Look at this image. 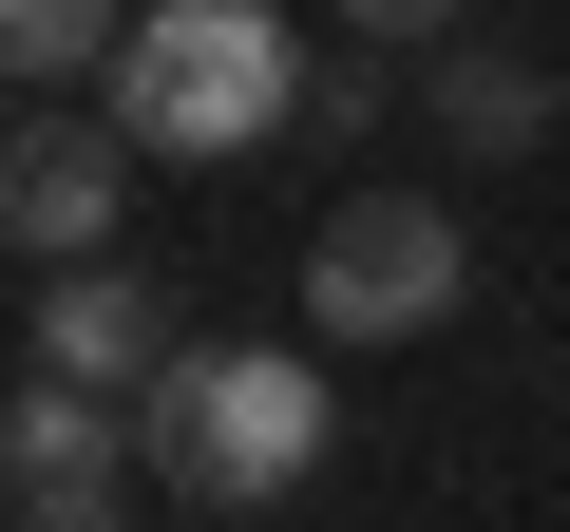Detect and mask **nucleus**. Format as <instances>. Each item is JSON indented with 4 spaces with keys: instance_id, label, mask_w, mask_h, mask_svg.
<instances>
[{
    "instance_id": "obj_1",
    "label": "nucleus",
    "mask_w": 570,
    "mask_h": 532,
    "mask_svg": "<svg viewBox=\"0 0 570 532\" xmlns=\"http://www.w3.org/2000/svg\"><path fill=\"white\" fill-rule=\"evenodd\" d=\"M115 134H134L153 171H228V152H266V134H305V39H285L266 0H134Z\"/></svg>"
},
{
    "instance_id": "obj_6",
    "label": "nucleus",
    "mask_w": 570,
    "mask_h": 532,
    "mask_svg": "<svg viewBox=\"0 0 570 532\" xmlns=\"http://www.w3.org/2000/svg\"><path fill=\"white\" fill-rule=\"evenodd\" d=\"M419 115H438V152L513 171V152H532V134L570 115V77H532L513 39H475V20H456V39H438V77H419Z\"/></svg>"
},
{
    "instance_id": "obj_8",
    "label": "nucleus",
    "mask_w": 570,
    "mask_h": 532,
    "mask_svg": "<svg viewBox=\"0 0 570 532\" xmlns=\"http://www.w3.org/2000/svg\"><path fill=\"white\" fill-rule=\"evenodd\" d=\"M115 39H134L115 0H0V77H39V96L58 77H115Z\"/></svg>"
},
{
    "instance_id": "obj_11",
    "label": "nucleus",
    "mask_w": 570,
    "mask_h": 532,
    "mask_svg": "<svg viewBox=\"0 0 570 532\" xmlns=\"http://www.w3.org/2000/svg\"><path fill=\"white\" fill-rule=\"evenodd\" d=\"M20 532H134V513H115V475H58V494H20Z\"/></svg>"
},
{
    "instance_id": "obj_4",
    "label": "nucleus",
    "mask_w": 570,
    "mask_h": 532,
    "mask_svg": "<svg viewBox=\"0 0 570 532\" xmlns=\"http://www.w3.org/2000/svg\"><path fill=\"white\" fill-rule=\"evenodd\" d=\"M134 134L115 115H20V152H0V228H20V266H115L134 228Z\"/></svg>"
},
{
    "instance_id": "obj_10",
    "label": "nucleus",
    "mask_w": 570,
    "mask_h": 532,
    "mask_svg": "<svg viewBox=\"0 0 570 532\" xmlns=\"http://www.w3.org/2000/svg\"><path fill=\"white\" fill-rule=\"evenodd\" d=\"M324 20H343V39H400V58H419V39H456V20H475V0H324Z\"/></svg>"
},
{
    "instance_id": "obj_7",
    "label": "nucleus",
    "mask_w": 570,
    "mask_h": 532,
    "mask_svg": "<svg viewBox=\"0 0 570 532\" xmlns=\"http://www.w3.org/2000/svg\"><path fill=\"white\" fill-rule=\"evenodd\" d=\"M115 437H134V400H96V381L20 362V400H0V475H20V494H58V475H115Z\"/></svg>"
},
{
    "instance_id": "obj_9",
    "label": "nucleus",
    "mask_w": 570,
    "mask_h": 532,
    "mask_svg": "<svg viewBox=\"0 0 570 532\" xmlns=\"http://www.w3.org/2000/svg\"><path fill=\"white\" fill-rule=\"evenodd\" d=\"M400 96H419V77H400V39H343V58H305V134H324V152H343V134H381Z\"/></svg>"
},
{
    "instance_id": "obj_5",
    "label": "nucleus",
    "mask_w": 570,
    "mask_h": 532,
    "mask_svg": "<svg viewBox=\"0 0 570 532\" xmlns=\"http://www.w3.org/2000/svg\"><path fill=\"white\" fill-rule=\"evenodd\" d=\"M20 362H58V381H96V400H153V381H171V305L134 286V266H39Z\"/></svg>"
},
{
    "instance_id": "obj_2",
    "label": "nucleus",
    "mask_w": 570,
    "mask_h": 532,
    "mask_svg": "<svg viewBox=\"0 0 570 532\" xmlns=\"http://www.w3.org/2000/svg\"><path fill=\"white\" fill-rule=\"evenodd\" d=\"M343 437L324 362H266V343H171V381L134 400V456L190 494V513H266V494H305Z\"/></svg>"
},
{
    "instance_id": "obj_3",
    "label": "nucleus",
    "mask_w": 570,
    "mask_h": 532,
    "mask_svg": "<svg viewBox=\"0 0 570 532\" xmlns=\"http://www.w3.org/2000/svg\"><path fill=\"white\" fill-rule=\"evenodd\" d=\"M456 286H475V228L438 190H343L324 247H305V324L324 343H419V324H456Z\"/></svg>"
}]
</instances>
